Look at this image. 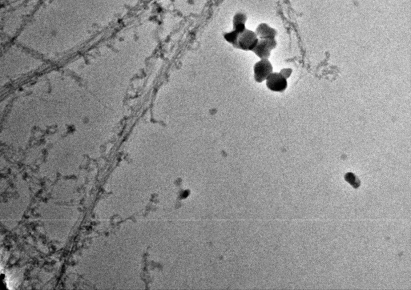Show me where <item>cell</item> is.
Instances as JSON below:
<instances>
[{
	"instance_id": "3957f363",
	"label": "cell",
	"mask_w": 411,
	"mask_h": 290,
	"mask_svg": "<svg viewBox=\"0 0 411 290\" xmlns=\"http://www.w3.org/2000/svg\"><path fill=\"white\" fill-rule=\"evenodd\" d=\"M273 71V67L269 59H261L254 66L255 78L256 82L261 83L267 80Z\"/></svg>"
},
{
	"instance_id": "5b68a950",
	"label": "cell",
	"mask_w": 411,
	"mask_h": 290,
	"mask_svg": "<svg viewBox=\"0 0 411 290\" xmlns=\"http://www.w3.org/2000/svg\"><path fill=\"white\" fill-rule=\"evenodd\" d=\"M255 32L259 39H275L277 35L276 29L265 22L259 24Z\"/></svg>"
},
{
	"instance_id": "7a4b0ae2",
	"label": "cell",
	"mask_w": 411,
	"mask_h": 290,
	"mask_svg": "<svg viewBox=\"0 0 411 290\" xmlns=\"http://www.w3.org/2000/svg\"><path fill=\"white\" fill-rule=\"evenodd\" d=\"M276 46V39H259V42L252 52L260 59H269L271 57L272 51L275 49Z\"/></svg>"
},
{
	"instance_id": "8992f818",
	"label": "cell",
	"mask_w": 411,
	"mask_h": 290,
	"mask_svg": "<svg viewBox=\"0 0 411 290\" xmlns=\"http://www.w3.org/2000/svg\"><path fill=\"white\" fill-rule=\"evenodd\" d=\"M247 21L248 17L247 14L243 13V12H237L233 17L232 30H235L240 34L243 33L247 29L246 23H247Z\"/></svg>"
},
{
	"instance_id": "52a82bcc",
	"label": "cell",
	"mask_w": 411,
	"mask_h": 290,
	"mask_svg": "<svg viewBox=\"0 0 411 290\" xmlns=\"http://www.w3.org/2000/svg\"><path fill=\"white\" fill-rule=\"evenodd\" d=\"M240 34L235 30H232L231 31L226 32L223 35V38L225 41L234 47L238 40Z\"/></svg>"
},
{
	"instance_id": "277c9868",
	"label": "cell",
	"mask_w": 411,
	"mask_h": 290,
	"mask_svg": "<svg viewBox=\"0 0 411 290\" xmlns=\"http://www.w3.org/2000/svg\"><path fill=\"white\" fill-rule=\"evenodd\" d=\"M287 78L280 72H272L267 79V86L269 90L274 92H281L287 88Z\"/></svg>"
},
{
	"instance_id": "6da1fadb",
	"label": "cell",
	"mask_w": 411,
	"mask_h": 290,
	"mask_svg": "<svg viewBox=\"0 0 411 290\" xmlns=\"http://www.w3.org/2000/svg\"><path fill=\"white\" fill-rule=\"evenodd\" d=\"M259 41V38L255 31L247 29L240 34L234 48L244 51H252Z\"/></svg>"
},
{
	"instance_id": "ba28073f",
	"label": "cell",
	"mask_w": 411,
	"mask_h": 290,
	"mask_svg": "<svg viewBox=\"0 0 411 290\" xmlns=\"http://www.w3.org/2000/svg\"><path fill=\"white\" fill-rule=\"evenodd\" d=\"M280 73L283 75L285 78H287L288 76L291 75V70L289 69H284L281 70L280 72Z\"/></svg>"
}]
</instances>
